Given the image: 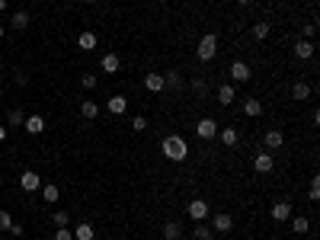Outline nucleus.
Masks as SVG:
<instances>
[{
  "label": "nucleus",
  "instance_id": "obj_19",
  "mask_svg": "<svg viewBox=\"0 0 320 240\" xmlns=\"http://www.w3.org/2000/svg\"><path fill=\"white\" fill-rule=\"evenodd\" d=\"M10 26H13L16 32H19V29H26V26H29V13H26V10H16V13L10 16Z\"/></svg>",
  "mask_w": 320,
  "mask_h": 240
},
{
  "label": "nucleus",
  "instance_id": "obj_7",
  "mask_svg": "<svg viewBox=\"0 0 320 240\" xmlns=\"http://www.w3.org/2000/svg\"><path fill=\"white\" fill-rule=\"evenodd\" d=\"M100 70H103V74H118V70H122V58H118V55H103V61H100Z\"/></svg>",
  "mask_w": 320,
  "mask_h": 240
},
{
  "label": "nucleus",
  "instance_id": "obj_23",
  "mask_svg": "<svg viewBox=\"0 0 320 240\" xmlns=\"http://www.w3.org/2000/svg\"><path fill=\"white\" fill-rule=\"evenodd\" d=\"M218 135H221V144H224V148H234V144L240 141V135H237V128H224V131H218Z\"/></svg>",
  "mask_w": 320,
  "mask_h": 240
},
{
  "label": "nucleus",
  "instance_id": "obj_12",
  "mask_svg": "<svg viewBox=\"0 0 320 240\" xmlns=\"http://www.w3.org/2000/svg\"><path fill=\"white\" fill-rule=\"evenodd\" d=\"M291 218V202H276L272 205V221H288Z\"/></svg>",
  "mask_w": 320,
  "mask_h": 240
},
{
  "label": "nucleus",
  "instance_id": "obj_37",
  "mask_svg": "<svg viewBox=\"0 0 320 240\" xmlns=\"http://www.w3.org/2000/svg\"><path fill=\"white\" fill-rule=\"evenodd\" d=\"M55 240H74V234H70V227H58Z\"/></svg>",
  "mask_w": 320,
  "mask_h": 240
},
{
  "label": "nucleus",
  "instance_id": "obj_1",
  "mask_svg": "<svg viewBox=\"0 0 320 240\" xmlns=\"http://www.w3.org/2000/svg\"><path fill=\"white\" fill-rule=\"evenodd\" d=\"M160 151H163V157L167 160H173V163H180V160H186V154H189V148H186V141L180 138V135H167L160 141Z\"/></svg>",
  "mask_w": 320,
  "mask_h": 240
},
{
  "label": "nucleus",
  "instance_id": "obj_35",
  "mask_svg": "<svg viewBox=\"0 0 320 240\" xmlns=\"http://www.w3.org/2000/svg\"><path fill=\"white\" fill-rule=\"evenodd\" d=\"M195 93H199V100H205V96H208V83L205 80H195Z\"/></svg>",
  "mask_w": 320,
  "mask_h": 240
},
{
  "label": "nucleus",
  "instance_id": "obj_48",
  "mask_svg": "<svg viewBox=\"0 0 320 240\" xmlns=\"http://www.w3.org/2000/svg\"><path fill=\"white\" fill-rule=\"evenodd\" d=\"M160 4H163V0H160Z\"/></svg>",
  "mask_w": 320,
  "mask_h": 240
},
{
  "label": "nucleus",
  "instance_id": "obj_15",
  "mask_svg": "<svg viewBox=\"0 0 320 240\" xmlns=\"http://www.w3.org/2000/svg\"><path fill=\"white\" fill-rule=\"evenodd\" d=\"M263 144L269 151H276V148H282V144H285V135H282L279 128H272V131H266V138H263Z\"/></svg>",
  "mask_w": 320,
  "mask_h": 240
},
{
  "label": "nucleus",
  "instance_id": "obj_13",
  "mask_svg": "<svg viewBox=\"0 0 320 240\" xmlns=\"http://www.w3.org/2000/svg\"><path fill=\"white\" fill-rule=\"evenodd\" d=\"M144 87H147L151 93H163V74H157V70H147Z\"/></svg>",
  "mask_w": 320,
  "mask_h": 240
},
{
  "label": "nucleus",
  "instance_id": "obj_16",
  "mask_svg": "<svg viewBox=\"0 0 320 240\" xmlns=\"http://www.w3.org/2000/svg\"><path fill=\"white\" fill-rule=\"evenodd\" d=\"M80 115L90 118V122H93V118H100V106H96V100H84V103H80Z\"/></svg>",
  "mask_w": 320,
  "mask_h": 240
},
{
  "label": "nucleus",
  "instance_id": "obj_25",
  "mask_svg": "<svg viewBox=\"0 0 320 240\" xmlns=\"http://www.w3.org/2000/svg\"><path fill=\"white\" fill-rule=\"evenodd\" d=\"M291 96H294V100H311V87H307V83H294V87H291Z\"/></svg>",
  "mask_w": 320,
  "mask_h": 240
},
{
  "label": "nucleus",
  "instance_id": "obj_47",
  "mask_svg": "<svg viewBox=\"0 0 320 240\" xmlns=\"http://www.w3.org/2000/svg\"><path fill=\"white\" fill-rule=\"evenodd\" d=\"M0 74H4V64H0Z\"/></svg>",
  "mask_w": 320,
  "mask_h": 240
},
{
  "label": "nucleus",
  "instance_id": "obj_20",
  "mask_svg": "<svg viewBox=\"0 0 320 240\" xmlns=\"http://www.w3.org/2000/svg\"><path fill=\"white\" fill-rule=\"evenodd\" d=\"M128 109V100H125V96H109V112L112 115H122Z\"/></svg>",
  "mask_w": 320,
  "mask_h": 240
},
{
  "label": "nucleus",
  "instance_id": "obj_46",
  "mask_svg": "<svg viewBox=\"0 0 320 240\" xmlns=\"http://www.w3.org/2000/svg\"><path fill=\"white\" fill-rule=\"evenodd\" d=\"M87 4H96V0H87Z\"/></svg>",
  "mask_w": 320,
  "mask_h": 240
},
{
  "label": "nucleus",
  "instance_id": "obj_9",
  "mask_svg": "<svg viewBox=\"0 0 320 240\" xmlns=\"http://www.w3.org/2000/svg\"><path fill=\"white\" fill-rule=\"evenodd\" d=\"M272 166H276V160H272L269 151H263V154H256V157H253V170L256 173H272Z\"/></svg>",
  "mask_w": 320,
  "mask_h": 240
},
{
  "label": "nucleus",
  "instance_id": "obj_26",
  "mask_svg": "<svg viewBox=\"0 0 320 240\" xmlns=\"http://www.w3.org/2000/svg\"><path fill=\"white\" fill-rule=\"evenodd\" d=\"M211 234L215 231H211L205 221H195V240H211Z\"/></svg>",
  "mask_w": 320,
  "mask_h": 240
},
{
  "label": "nucleus",
  "instance_id": "obj_27",
  "mask_svg": "<svg viewBox=\"0 0 320 240\" xmlns=\"http://www.w3.org/2000/svg\"><path fill=\"white\" fill-rule=\"evenodd\" d=\"M163 87H173V90H180V87H183V77L176 74V70H170V74L163 77Z\"/></svg>",
  "mask_w": 320,
  "mask_h": 240
},
{
  "label": "nucleus",
  "instance_id": "obj_3",
  "mask_svg": "<svg viewBox=\"0 0 320 240\" xmlns=\"http://www.w3.org/2000/svg\"><path fill=\"white\" fill-rule=\"evenodd\" d=\"M195 135L199 138H202V141H211V138H218V122H215V118H199V122H195Z\"/></svg>",
  "mask_w": 320,
  "mask_h": 240
},
{
  "label": "nucleus",
  "instance_id": "obj_43",
  "mask_svg": "<svg viewBox=\"0 0 320 240\" xmlns=\"http://www.w3.org/2000/svg\"><path fill=\"white\" fill-rule=\"evenodd\" d=\"M4 10H7V0H0V13H4Z\"/></svg>",
  "mask_w": 320,
  "mask_h": 240
},
{
  "label": "nucleus",
  "instance_id": "obj_2",
  "mask_svg": "<svg viewBox=\"0 0 320 240\" xmlns=\"http://www.w3.org/2000/svg\"><path fill=\"white\" fill-rule=\"evenodd\" d=\"M218 55V35H202V39H199V45H195V58L199 61H211V58Z\"/></svg>",
  "mask_w": 320,
  "mask_h": 240
},
{
  "label": "nucleus",
  "instance_id": "obj_10",
  "mask_svg": "<svg viewBox=\"0 0 320 240\" xmlns=\"http://www.w3.org/2000/svg\"><path fill=\"white\" fill-rule=\"evenodd\" d=\"M294 58H298V61H311V58H314V42L301 39L298 45H294Z\"/></svg>",
  "mask_w": 320,
  "mask_h": 240
},
{
  "label": "nucleus",
  "instance_id": "obj_38",
  "mask_svg": "<svg viewBox=\"0 0 320 240\" xmlns=\"http://www.w3.org/2000/svg\"><path fill=\"white\" fill-rule=\"evenodd\" d=\"M314 32H317V22H307L304 26V39H314Z\"/></svg>",
  "mask_w": 320,
  "mask_h": 240
},
{
  "label": "nucleus",
  "instance_id": "obj_36",
  "mask_svg": "<svg viewBox=\"0 0 320 240\" xmlns=\"http://www.w3.org/2000/svg\"><path fill=\"white\" fill-rule=\"evenodd\" d=\"M80 83H84L87 90H93V87H96V74H84V77H80Z\"/></svg>",
  "mask_w": 320,
  "mask_h": 240
},
{
  "label": "nucleus",
  "instance_id": "obj_14",
  "mask_svg": "<svg viewBox=\"0 0 320 240\" xmlns=\"http://www.w3.org/2000/svg\"><path fill=\"white\" fill-rule=\"evenodd\" d=\"M77 48H80V52H93V48H96V32H80L77 35Z\"/></svg>",
  "mask_w": 320,
  "mask_h": 240
},
{
  "label": "nucleus",
  "instance_id": "obj_45",
  "mask_svg": "<svg viewBox=\"0 0 320 240\" xmlns=\"http://www.w3.org/2000/svg\"><path fill=\"white\" fill-rule=\"evenodd\" d=\"M0 186H4V176H0Z\"/></svg>",
  "mask_w": 320,
  "mask_h": 240
},
{
  "label": "nucleus",
  "instance_id": "obj_28",
  "mask_svg": "<svg viewBox=\"0 0 320 240\" xmlns=\"http://www.w3.org/2000/svg\"><path fill=\"white\" fill-rule=\"evenodd\" d=\"M42 196H45V202H48V205H52V202H58V199H61V189H58V186H45V192H42Z\"/></svg>",
  "mask_w": 320,
  "mask_h": 240
},
{
  "label": "nucleus",
  "instance_id": "obj_40",
  "mask_svg": "<svg viewBox=\"0 0 320 240\" xmlns=\"http://www.w3.org/2000/svg\"><path fill=\"white\" fill-rule=\"evenodd\" d=\"M13 83H16V87H22V83H26V74H19V70H16V74H13Z\"/></svg>",
  "mask_w": 320,
  "mask_h": 240
},
{
  "label": "nucleus",
  "instance_id": "obj_18",
  "mask_svg": "<svg viewBox=\"0 0 320 240\" xmlns=\"http://www.w3.org/2000/svg\"><path fill=\"white\" fill-rule=\"evenodd\" d=\"M93 237H96V231H93V224H77L74 227V240H93Z\"/></svg>",
  "mask_w": 320,
  "mask_h": 240
},
{
  "label": "nucleus",
  "instance_id": "obj_44",
  "mask_svg": "<svg viewBox=\"0 0 320 240\" xmlns=\"http://www.w3.org/2000/svg\"><path fill=\"white\" fill-rule=\"evenodd\" d=\"M0 39H4V26H0Z\"/></svg>",
  "mask_w": 320,
  "mask_h": 240
},
{
  "label": "nucleus",
  "instance_id": "obj_11",
  "mask_svg": "<svg viewBox=\"0 0 320 240\" xmlns=\"http://www.w3.org/2000/svg\"><path fill=\"white\" fill-rule=\"evenodd\" d=\"M22 128H26L29 135H42V131H45V118H42V115H26Z\"/></svg>",
  "mask_w": 320,
  "mask_h": 240
},
{
  "label": "nucleus",
  "instance_id": "obj_31",
  "mask_svg": "<svg viewBox=\"0 0 320 240\" xmlns=\"http://www.w3.org/2000/svg\"><path fill=\"white\" fill-rule=\"evenodd\" d=\"M7 122H10V125H22V122H26V115H22L19 109H10V115H7Z\"/></svg>",
  "mask_w": 320,
  "mask_h": 240
},
{
  "label": "nucleus",
  "instance_id": "obj_32",
  "mask_svg": "<svg viewBox=\"0 0 320 240\" xmlns=\"http://www.w3.org/2000/svg\"><path fill=\"white\" fill-rule=\"evenodd\" d=\"M67 221H70L67 211H55V218H52V224H58V227H67Z\"/></svg>",
  "mask_w": 320,
  "mask_h": 240
},
{
  "label": "nucleus",
  "instance_id": "obj_39",
  "mask_svg": "<svg viewBox=\"0 0 320 240\" xmlns=\"http://www.w3.org/2000/svg\"><path fill=\"white\" fill-rule=\"evenodd\" d=\"M10 234H13V237H22V224H10Z\"/></svg>",
  "mask_w": 320,
  "mask_h": 240
},
{
  "label": "nucleus",
  "instance_id": "obj_33",
  "mask_svg": "<svg viewBox=\"0 0 320 240\" xmlns=\"http://www.w3.org/2000/svg\"><path fill=\"white\" fill-rule=\"evenodd\" d=\"M132 128H135V131H144V128H147V118H144V115H135V118H132Z\"/></svg>",
  "mask_w": 320,
  "mask_h": 240
},
{
  "label": "nucleus",
  "instance_id": "obj_30",
  "mask_svg": "<svg viewBox=\"0 0 320 240\" xmlns=\"http://www.w3.org/2000/svg\"><path fill=\"white\" fill-rule=\"evenodd\" d=\"M307 199H311V202H317V199H320V179H317V176L311 179V189H307Z\"/></svg>",
  "mask_w": 320,
  "mask_h": 240
},
{
  "label": "nucleus",
  "instance_id": "obj_41",
  "mask_svg": "<svg viewBox=\"0 0 320 240\" xmlns=\"http://www.w3.org/2000/svg\"><path fill=\"white\" fill-rule=\"evenodd\" d=\"M4 141H7V125L0 122V144H4Z\"/></svg>",
  "mask_w": 320,
  "mask_h": 240
},
{
  "label": "nucleus",
  "instance_id": "obj_42",
  "mask_svg": "<svg viewBox=\"0 0 320 240\" xmlns=\"http://www.w3.org/2000/svg\"><path fill=\"white\" fill-rule=\"evenodd\" d=\"M237 4H240V7H250V4H253V0H237Z\"/></svg>",
  "mask_w": 320,
  "mask_h": 240
},
{
  "label": "nucleus",
  "instance_id": "obj_17",
  "mask_svg": "<svg viewBox=\"0 0 320 240\" xmlns=\"http://www.w3.org/2000/svg\"><path fill=\"white\" fill-rule=\"evenodd\" d=\"M234 96H237V90L231 87V83H224V87L218 90V96H215V100H218L221 106H231V103H234Z\"/></svg>",
  "mask_w": 320,
  "mask_h": 240
},
{
  "label": "nucleus",
  "instance_id": "obj_29",
  "mask_svg": "<svg viewBox=\"0 0 320 240\" xmlns=\"http://www.w3.org/2000/svg\"><path fill=\"white\" fill-rule=\"evenodd\" d=\"M266 35H269V22H256V26H253V39H259V42H263Z\"/></svg>",
  "mask_w": 320,
  "mask_h": 240
},
{
  "label": "nucleus",
  "instance_id": "obj_6",
  "mask_svg": "<svg viewBox=\"0 0 320 240\" xmlns=\"http://www.w3.org/2000/svg\"><path fill=\"white\" fill-rule=\"evenodd\" d=\"M234 227V218L228 211H221V214H211V231H218V234H228Z\"/></svg>",
  "mask_w": 320,
  "mask_h": 240
},
{
  "label": "nucleus",
  "instance_id": "obj_4",
  "mask_svg": "<svg viewBox=\"0 0 320 240\" xmlns=\"http://www.w3.org/2000/svg\"><path fill=\"white\" fill-rule=\"evenodd\" d=\"M19 186H22V192H35V189H42V176L35 170H22L19 173Z\"/></svg>",
  "mask_w": 320,
  "mask_h": 240
},
{
  "label": "nucleus",
  "instance_id": "obj_24",
  "mask_svg": "<svg viewBox=\"0 0 320 240\" xmlns=\"http://www.w3.org/2000/svg\"><path fill=\"white\" fill-rule=\"evenodd\" d=\"M288 221H291V231H294V234H307V231H311V221H307L304 214H298V218H288Z\"/></svg>",
  "mask_w": 320,
  "mask_h": 240
},
{
  "label": "nucleus",
  "instance_id": "obj_22",
  "mask_svg": "<svg viewBox=\"0 0 320 240\" xmlns=\"http://www.w3.org/2000/svg\"><path fill=\"white\" fill-rule=\"evenodd\" d=\"M163 237H167V240H180L183 237L180 221H167V224H163Z\"/></svg>",
  "mask_w": 320,
  "mask_h": 240
},
{
  "label": "nucleus",
  "instance_id": "obj_21",
  "mask_svg": "<svg viewBox=\"0 0 320 240\" xmlns=\"http://www.w3.org/2000/svg\"><path fill=\"white\" fill-rule=\"evenodd\" d=\"M243 112L250 115V118L263 115V103H259V100H253V96H250V100H243Z\"/></svg>",
  "mask_w": 320,
  "mask_h": 240
},
{
  "label": "nucleus",
  "instance_id": "obj_5",
  "mask_svg": "<svg viewBox=\"0 0 320 240\" xmlns=\"http://www.w3.org/2000/svg\"><path fill=\"white\" fill-rule=\"evenodd\" d=\"M186 211H189V218H192V221H205L208 218V202L205 199H192L186 205Z\"/></svg>",
  "mask_w": 320,
  "mask_h": 240
},
{
  "label": "nucleus",
  "instance_id": "obj_34",
  "mask_svg": "<svg viewBox=\"0 0 320 240\" xmlns=\"http://www.w3.org/2000/svg\"><path fill=\"white\" fill-rule=\"evenodd\" d=\"M10 224H13V218H10V211H0V231H10Z\"/></svg>",
  "mask_w": 320,
  "mask_h": 240
},
{
  "label": "nucleus",
  "instance_id": "obj_8",
  "mask_svg": "<svg viewBox=\"0 0 320 240\" xmlns=\"http://www.w3.org/2000/svg\"><path fill=\"white\" fill-rule=\"evenodd\" d=\"M231 77H234L237 83H247V80L253 77V70H250V64H247V61H234V64H231Z\"/></svg>",
  "mask_w": 320,
  "mask_h": 240
}]
</instances>
